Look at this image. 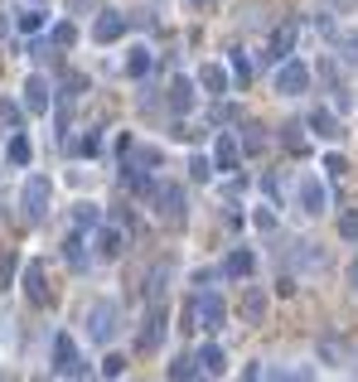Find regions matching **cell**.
<instances>
[{
  "label": "cell",
  "instance_id": "1",
  "mask_svg": "<svg viewBox=\"0 0 358 382\" xmlns=\"http://www.w3.org/2000/svg\"><path fill=\"white\" fill-rule=\"evenodd\" d=\"M49 198H54V184H49L44 174H29L25 189H20V213H25V223L49 218Z\"/></svg>",
  "mask_w": 358,
  "mask_h": 382
},
{
  "label": "cell",
  "instance_id": "2",
  "mask_svg": "<svg viewBox=\"0 0 358 382\" xmlns=\"http://www.w3.org/2000/svg\"><path fill=\"white\" fill-rule=\"evenodd\" d=\"M116 329H121V310H116V300H92L87 305V339H92V344H111Z\"/></svg>",
  "mask_w": 358,
  "mask_h": 382
},
{
  "label": "cell",
  "instance_id": "3",
  "mask_svg": "<svg viewBox=\"0 0 358 382\" xmlns=\"http://www.w3.org/2000/svg\"><path fill=\"white\" fill-rule=\"evenodd\" d=\"M305 87H310V68H305L301 58H281L276 63V92L281 97H301Z\"/></svg>",
  "mask_w": 358,
  "mask_h": 382
},
{
  "label": "cell",
  "instance_id": "4",
  "mask_svg": "<svg viewBox=\"0 0 358 382\" xmlns=\"http://www.w3.org/2000/svg\"><path fill=\"white\" fill-rule=\"evenodd\" d=\"M296 203H301V213L320 218V213L330 208V189H325V179H320V174H305L301 184H296Z\"/></svg>",
  "mask_w": 358,
  "mask_h": 382
},
{
  "label": "cell",
  "instance_id": "5",
  "mask_svg": "<svg viewBox=\"0 0 358 382\" xmlns=\"http://www.w3.org/2000/svg\"><path fill=\"white\" fill-rule=\"evenodd\" d=\"M223 320H228L223 296L218 291H198V296H194V325L198 329H223Z\"/></svg>",
  "mask_w": 358,
  "mask_h": 382
},
{
  "label": "cell",
  "instance_id": "6",
  "mask_svg": "<svg viewBox=\"0 0 358 382\" xmlns=\"http://www.w3.org/2000/svg\"><path fill=\"white\" fill-rule=\"evenodd\" d=\"M150 193H155V213H160V218L169 223V227H174V223H184V189H179V184H150Z\"/></svg>",
  "mask_w": 358,
  "mask_h": 382
},
{
  "label": "cell",
  "instance_id": "7",
  "mask_svg": "<svg viewBox=\"0 0 358 382\" xmlns=\"http://www.w3.org/2000/svg\"><path fill=\"white\" fill-rule=\"evenodd\" d=\"M54 373H58V378H78V373H83L78 344H73L68 334H58V339H54Z\"/></svg>",
  "mask_w": 358,
  "mask_h": 382
},
{
  "label": "cell",
  "instance_id": "8",
  "mask_svg": "<svg viewBox=\"0 0 358 382\" xmlns=\"http://www.w3.org/2000/svg\"><path fill=\"white\" fill-rule=\"evenodd\" d=\"M121 34H126V15H121V10H102V15L92 20V39H97V44H116Z\"/></svg>",
  "mask_w": 358,
  "mask_h": 382
},
{
  "label": "cell",
  "instance_id": "9",
  "mask_svg": "<svg viewBox=\"0 0 358 382\" xmlns=\"http://www.w3.org/2000/svg\"><path fill=\"white\" fill-rule=\"evenodd\" d=\"M267 382H315V368L310 363H272Z\"/></svg>",
  "mask_w": 358,
  "mask_h": 382
},
{
  "label": "cell",
  "instance_id": "10",
  "mask_svg": "<svg viewBox=\"0 0 358 382\" xmlns=\"http://www.w3.org/2000/svg\"><path fill=\"white\" fill-rule=\"evenodd\" d=\"M160 339H165V305H150V320L140 329V349L150 354V349H160Z\"/></svg>",
  "mask_w": 358,
  "mask_h": 382
},
{
  "label": "cell",
  "instance_id": "11",
  "mask_svg": "<svg viewBox=\"0 0 358 382\" xmlns=\"http://www.w3.org/2000/svg\"><path fill=\"white\" fill-rule=\"evenodd\" d=\"M92 247H97V257H102V262H116V257H121V247H126V237H121V227H97Z\"/></svg>",
  "mask_w": 358,
  "mask_h": 382
},
{
  "label": "cell",
  "instance_id": "12",
  "mask_svg": "<svg viewBox=\"0 0 358 382\" xmlns=\"http://www.w3.org/2000/svg\"><path fill=\"white\" fill-rule=\"evenodd\" d=\"M25 296L34 305H49V286H44V262H29L25 266Z\"/></svg>",
  "mask_w": 358,
  "mask_h": 382
},
{
  "label": "cell",
  "instance_id": "13",
  "mask_svg": "<svg viewBox=\"0 0 358 382\" xmlns=\"http://www.w3.org/2000/svg\"><path fill=\"white\" fill-rule=\"evenodd\" d=\"M49 102H54L49 78H39V73H34V78L25 82V107H29V111H49Z\"/></svg>",
  "mask_w": 358,
  "mask_h": 382
},
{
  "label": "cell",
  "instance_id": "14",
  "mask_svg": "<svg viewBox=\"0 0 358 382\" xmlns=\"http://www.w3.org/2000/svg\"><path fill=\"white\" fill-rule=\"evenodd\" d=\"M237 155H242L237 136H228V131H223L218 145H213V169H237Z\"/></svg>",
  "mask_w": 358,
  "mask_h": 382
},
{
  "label": "cell",
  "instance_id": "15",
  "mask_svg": "<svg viewBox=\"0 0 358 382\" xmlns=\"http://www.w3.org/2000/svg\"><path fill=\"white\" fill-rule=\"evenodd\" d=\"M252 271H257V257H252L247 247H237V252L223 262V276H233V281H247Z\"/></svg>",
  "mask_w": 358,
  "mask_h": 382
},
{
  "label": "cell",
  "instance_id": "16",
  "mask_svg": "<svg viewBox=\"0 0 358 382\" xmlns=\"http://www.w3.org/2000/svg\"><path fill=\"white\" fill-rule=\"evenodd\" d=\"M310 126H315V136H320V140H339V136H344L339 121H334V111H325V107L310 111Z\"/></svg>",
  "mask_w": 358,
  "mask_h": 382
},
{
  "label": "cell",
  "instance_id": "17",
  "mask_svg": "<svg viewBox=\"0 0 358 382\" xmlns=\"http://www.w3.org/2000/svg\"><path fill=\"white\" fill-rule=\"evenodd\" d=\"M194 358H198V368H203V373H213V378H218L223 368H228V354H223L218 344H203V349H198Z\"/></svg>",
  "mask_w": 358,
  "mask_h": 382
},
{
  "label": "cell",
  "instance_id": "18",
  "mask_svg": "<svg viewBox=\"0 0 358 382\" xmlns=\"http://www.w3.org/2000/svg\"><path fill=\"white\" fill-rule=\"evenodd\" d=\"M5 160H10V164H29V160H34V145H29L25 131H15V136H10V145H5Z\"/></svg>",
  "mask_w": 358,
  "mask_h": 382
},
{
  "label": "cell",
  "instance_id": "19",
  "mask_svg": "<svg viewBox=\"0 0 358 382\" xmlns=\"http://www.w3.org/2000/svg\"><path fill=\"white\" fill-rule=\"evenodd\" d=\"M169 107H174V111H189L194 107V82L189 78H174V82H169Z\"/></svg>",
  "mask_w": 358,
  "mask_h": 382
},
{
  "label": "cell",
  "instance_id": "20",
  "mask_svg": "<svg viewBox=\"0 0 358 382\" xmlns=\"http://www.w3.org/2000/svg\"><path fill=\"white\" fill-rule=\"evenodd\" d=\"M242 320H247V325H262V320H267V296H262V291H247V296H242Z\"/></svg>",
  "mask_w": 358,
  "mask_h": 382
},
{
  "label": "cell",
  "instance_id": "21",
  "mask_svg": "<svg viewBox=\"0 0 358 382\" xmlns=\"http://www.w3.org/2000/svg\"><path fill=\"white\" fill-rule=\"evenodd\" d=\"M291 49H296V29H291V25H281V29L272 34V58L281 63V58H291Z\"/></svg>",
  "mask_w": 358,
  "mask_h": 382
},
{
  "label": "cell",
  "instance_id": "22",
  "mask_svg": "<svg viewBox=\"0 0 358 382\" xmlns=\"http://www.w3.org/2000/svg\"><path fill=\"white\" fill-rule=\"evenodd\" d=\"M198 82H203L208 92H228V73H223L218 63H203V73H198Z\"/></svg>",
  "mask_w": 358,
  "mask_h": 382
},
{
  "label": "cell",
  "instance_id": "23",
  "mask_svg": "<svg viewBox=\"0 0 358 382\" xmlns=\"http://www.w3.org/2000/svg\"><path fill=\"white\" fill-rule=\"evenodd\" d=\"M15 25H20V34H39V29H44V10H39V5H29V10H20V20H15Z\"/></svg>",
  "mask_w": 358,
  "mask_h": 382
},
{
  "label": "cell",
  "instance_id": "24",
  "mask_svg": "<svg viewBox=\"0 0 358 382\" xmlns=\"http://www.w3.org/2000/svg\"><path fill=\"white\" fill-rule=\"evenodd\" d=\"M63 257H68V266H78V271L87 266V252H83V237H78V232L63 242Z\"/></svg>",
  "mask_w": 358,
  "mask_h": 382
},
{
  "label": "cell",
  "instance_id": "25",
  "mask_svg": "<svg viewBox=\"0 0 358 382\" xmlns=\"http://www.w3.org/2000/svg\"><path fill=\"white\" fill-rule=\"evenodd\" d=\"M126 73H131V78H145V73H150V49H131V58H126Z\"/></svg>",
  "mask_w": 358,
  "mask_h": 382
},
{
  "label": "cell",
  "instance_id": "26",
  "mask_svg": "<svg viewBox=\"0 0 358 382\" xmlns=\"http://www.w3.org/2000/svg\"><path fill=\"white\" fill-rule=\"evenodd\" d=\"M165 281H169V262L150 271V305H160V296H165Z\"/></svg>",
  "mask_w": 358,
  "mask_h": 382
},
{
  "label": "cell",
  "instance_id": "27",
  "mask_svg": "<svg viewBox=\"0 0 358 382\" xmlns=\"http://www.w3.org/2000/svg\"><path fill=\"white\" fill-rule=\"evenodd\" d=\"M334 44H339V54H344V63H358V34H330Z\"/></svg>",
  "mask_w": 358,
  "mask_h": 382
},
{
  "label": "cell",
  "instance_id": "28",
  "mask_svg": "<svg viewBox=\"0 0 358 382\" xmlns=\"http://www.w3.org/2000/svg\"><path fill=\"white\" fill-rule=\"evenodd\" d=\"M194 373H198V358H179V363L169 368V378L174 382H194Z\"/></svg>",
  "mask_w": 358,
  "mask_h": 382
},
{
  "label": "cell",
  "instance_id": "29",
  "mask_svg": "<svg viewBox=\"0 0 358 382\" xmlns=\"http://www.w3.org/2000/svg\"><path fill=\"white\" fill-rule=\"evenodd\" d=\"M189 174L198 179V184H203V179H213V160H208V155H194V160H189Z\"/></svg>",
  "mask_w": 358,
  "mask_h": 382
},
{
  "label": "cell",
  "instance_id": "30",
  "mask_svg": "<svg viewBox=\"0 0 358 382\" xmlns=\"http://www.w3.org/2000/svg\"><path fill=\"white\" fill-rule=\"evenodd\" d=\"M121 373H126V358H121V354H107V358H102V378L116 382Z\"/></svg>",
  "mask_w": 358,
  "mask_h": 382
},
{
  "label": "cell",
  "instance_id": "31",
  "mask_svg": "<svg viewBox=\"0 0 358 382\" xmlns=\"http://www.w3.org/2000/svg\"><path fill=\"white\" fill-rule=\"evenodd\" d=\"M49 39H54L58 49H73V39H78V29H73V25H54V34H49Z\"/></svg>",
  "mask_w": 358,
  "mask_h": 382
},
{
  "label": "cell",
  "instance_id": "32",
  "mask_svg": "<svg viewBox=\"0 0 358 382\" xmlns=\"http://www.w3.org/2000/svg\"><path fill=\"white\" fill-rule=\"evenodd\" d=\"M233 78L242 82V87H247V78H252V63H247V54H242V49L233 54Z\"/></svg>",
  "mask_w": 358,
  "mask_h": 382
},
{
  "label": "cell",
  "instance_id": "33",
  "mask_svg": "<svg viewBox=\"0 0 358 382\" xmlns=\"http://www.w3.org/2000/svg\"><path fill=\"white\" fill-rule=\"evenodd\" d=\"M102 213H97V203H78V227H97Z\"/></svg>",
  "mask_w": 358,
  "mask_h": 382
},
{
  "label": "cell",
  "instance_id": "34",
  "mask_svg": "<svg viewBox=\"0 0 358 382\" xmlns=\"http://www.w3.org/2000/svg\"><path fill=\"white\" fill-rule=\"evenodd\" d=\"M242 145H247L252 155H257V150H262V145H267V136H262V126H247V140H242Z\"/></svg>",
  "mask_w": 358,
  "mask_h": 382
},
{
  "label": "cell",
  "instance_id": "35",
  "mask_svg": "<svg viewBox=\"0 0 358 382\" xmlns=\"http://www.w3.org/2000/svg\"><path fill=\"white\" fill-rule=\"evenodd\" d=\"M0 121H5V126H20V107H15V102H0Z\"/></svg>",
  "mask_w": 358,
  "mask_h": 382
},
{
  "label": "cell",
  "instance_id": "36",
  "mask_svg": "<svg viewBox=\"0 0 358 382\" xmlns=\"http://www.w3.org/2000/svg\"><path fill=\"white\" fill-rule=\"evenodd\" d=\"M15 266H20V262H15V252H10V257L0 262V286H10V276H15Z\"/></svg>",
  "mask_w": 358,
  "mask_h": 382
},
{
  "label": "cell",
  "instance_id": "37",
  "mask_svg": "<svg viewBox=\"0 0 358 382\" xmlns=\"http://www.w3.org/2000/svg\"><path fill=\"white\" fill-rule=\"evenodd\" d=\"M281 131H286V145H291V150H305V140H301V126H281Z\"/></svg>",
  "mask_w": 358,
  "mask_h": 382
},
{
  "label": "cell",
  "instance_id": "38",
  "mask_svg": "<svg viewBox=\"0 0 358 382\" xmlns=\"http://www.w3.org/2000/svg\"><path fill=\"white\" fill-rule=\"evenodd\" d=\"M257 227H262V232H272V227H276V213H272V208H257Z\"/></svg>",
  "mask_w": 358,
  "mask_h": 382
},
{
  "label": "cell",
  "instance_id": "39",
  "mask_svg": "<svg viewBox=\"0 0 358 382\" xmlns=\"http://www.w3.org/2000/svg\"><path fill=\"white\" fill-rule=\"evenodd\" d=\"M325 169H330V174H349V160H344V155H330Z\"/></svg>",
  "mask_w": 358,
  "mask_h": 382
},
{
  "label": "cell",
  "instance_id": "40",
  "mask_svg": "<svg viewBox=\"0 0 358 382\" xmlns=\"http://www.w3.org/2000/svg\"><path fill=\"white\" fill-rule=\"evenodd\" d=\"M78 150H83V155H97V150H102V136H87Z\"/></svg>",
  "mask_w": 358,
  "mask_h": 382
},
{
  "label": "cell",
  "instance_id": "41",
  "mask_svg": "<svg viewBox=\"0 0 358 382\" xmlns=\"http://www.w3.org/2000/svg\"><path fill=\"white\" fill-rule=\"evenodd\" d=\"M339 232H344V237L354 242V237H358V218H344V223H339Z\"/></svg>",
  "mask_w": 358,
  "mask_h": 382
},
{
  "label": "cell",
  "instance_id": "42",
  "mask_svg": "<svg viewBox=\"0 0 358 382\" xmlns=\"http://www.w3.org/2000/svg\"><path fill=\"white\" fill-rule=\"evenodd\" d=\"M349 286H354V296H358V257H354V266H349Z\"/></svg>",
  "mask_w": 358,
  "mask_h": 382
},
{
  "label": "cell",
  "instance_id": "43",
  "mask_svg": "<svg viewBox=\"0 0 358 382\" xmlns=\"http://www.w3.org/2000/svg\"><path fill=\"white\" fill-rule=\"evenodd\" d=\"M194 5H208V0H194Z\"/></svg>",
  "mask_w": 358,
  "mask_h": 382
},
{
  "label": "cell",
  "instance_id": "44",
  "mask_svg": "<svg viewBox=\"0 0 358 382\" xmlns=\"http://www.w3.org/2000/svg\"><path fill=\"white\" fill-rule=\"evenodd\" d=\"M34 5H44V0H34Z\"/></svg>",
  "mask_w": 358,
  "mask_h": 382
}]
</instances>
